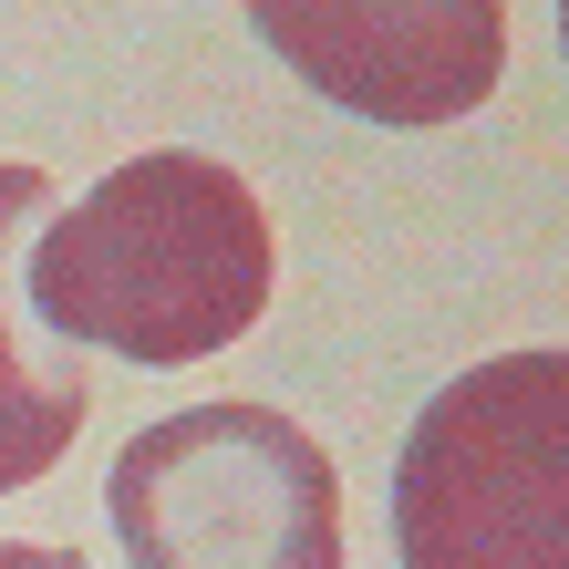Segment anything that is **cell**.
Returning <instances> with one entry per match:
<instances>
[{
  "mask_svg": "<svg viewBox=\"0 0 569 569\" xmlns=\"http://www.w3.org/2000/svg\"><path fill=\"white\" fill-rule=\"evenodd\" d=\"M280 280V228L239 166L156 146L124 156L83 208H52L31 239V321L114 362H208L249 342Z\"/></svg>",
  "mask_w": 569,
  "mask_h": 569,
  "instance_id": "6da1fadb",
  "label": "cell"
},
{
  "mask_svg": "<svg viewBox=\"0 0 569 569\" xmlns=\"http://www.w3.org/2000/svg\"><path fill=\"white\" fill-rule=\"evenodd\" d=\"M405 569H569V342L456 373L393 466Z\"/></svg>",
  "mask_w": 569,
  "mask_h": 569,
  "instance_id": "7a4b0ae2",
  "label": "cell"
},
{
  "mask_svg": "<svg viewBox=\"0 0 569 569\" xmlns=\"http://www.w3.org/2000/svg\"><path fill=\"white\" fill-rule=\"evenodd\" d=\"M136 569H342V477L280 405H187L114 456Z\"/></svg>",
  "mask_w": 569,
  "mask_h": 569,
  "instance_id": "3957f363",
  "label": "cell"
},
{
  "mask_svg": "<svg viewBox=\"0 0 569 569\" xmlns=\"http://www.w3.org/2000/svg\"><path fill=\"white\" fill-rule=\"evenodd\" d=\"M249 31L362 124H456L508 73V0H249Z\"/></svg>",
  "mask_w": 569,
  "mask_h": 569,
  "instance_id": "277c9868",
  "label": "cell"
},
{
  "mask_svg": "<svg viewBox=\"0 0 569 569\" xmlns=\"http://www.w3.org/2000/svg\"><path fill=\"white\" fill-rule=\"evenodd\" d=\"M52 218L42 166H0V497L42 487L83 435V352L21 321V228Z\"/></svg>",
  "mask_w": 569,
  "mask_h": 569,
  "instance_id": "5b68a950",
  "label": "cell"
},
{
  "mask_svg": "<svg viewBox=\"0 0 569 569\" xmlns=\"http://www.w3.org/2000/svg\"><path fill=\"white\" fill-rule=\"evenodd\" d=\"M0 569H93V559H73L62 539H0Z\"/></svg>",
  "mask_w": 569,
  "mask_h": 569,
  "instance_id": "8992f818",
  "label": "cell"
},
{
  "mask_svg": "<svg viewBox=\"0 0 569 569\" xmlns=\"http://www.w3.org/2000/svg\"><path fill=\"white\" fill-rule=\"evenodd\" d=\"M559 42H569V0H559Z\"/></svg>",
  "mask_w": 569,
  "mask_h": 569,
  "instance_id": "52a82bcc",
  "label": "cell"
}]
</instances>
